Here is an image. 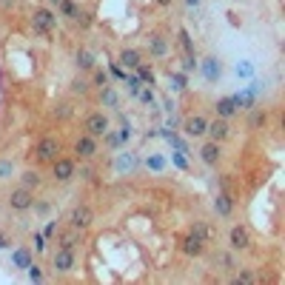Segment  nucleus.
I'll use <instances>...</instances> for the list:
<instances>
[{
    "mask_svg": "<svg viewBox=\"0 0 285 285\" xmlns=\"http://www.w3.org/2000/svg\"><path fill=\"white\" fill-rule=\"evenodd\" d=\"M32 29L40 32V35H52L57 29V12H52L49 6H37L32 12Z\"/></svg>",
    "mask_w": 285,
    "mask_h": 285,
    "instance_id": "1",
    "label": "nucleus"
},
{
    "mask_svg": "<svg viewBox=\"0 0 285 285\" xmlns=\"http://www.w3.org/2000/svg\"><path fill=\"white\" fill-rule=\"evenodd\" d=\"M60 152H63V146H60V140H57V137H40V140H37V146H35V157L40 163L57 160V157H60Z\"/></svg>",
    "mask_w": 285,
    "mask_h": 285,
    "instance_id": "2",
    "label": "nucleus"
},
{
    "mask_svg": "<svg viewBox=\"0 0 285 285\" xmlns=\"http://www.w3.org/2000/svg\"><path fill=\"white\" fill-rule=\"evenodd\" d=\"M6 203H9L12 211H29L32 203H35V191L26 188V186H18V188H12V191H9Z\"/></svg>",
    "mask_w": 285,
    "mask_h": 285,
    "instance_id": "3",
    "label": "nucleus"
},
{
    "mask_svg": "<svg viewBox=\"0 0 285 285\" xmlns=\"http://www.w3.org/2000/svg\"><path fill=\"white\" fill-rule=\"evenodd\" d=\"M108 125H111V120H108L106 111H91V114L86 117V120H83V131L100 140V137H103V134L108 131Z\"/></svg>",
    "mask_w": 285,
    "mask_h": 285,
    "instance_id": "4",
    "label": "nucleus"
},
{
    "mask_svg": "<svg viewBox=\"0 0 285 285\" xmlns=\"http://www.w3.org/2000/svg\"><path fill=\"white\" fill-rule=\"evenodd\" d=\"M74 174H77L74 160H69V157H57V160H52V177L57 180V183H69V180H74Z\"/></svg>",
    "mask_w": 285,
    "mask_h": 285,
    "instance_id": "5",
    "label": "nucleus"
},
{
    "mask_svg": "<svg viewBox=\"0 0 285 285\" xmlns=\"http://www.w3.org/2000/svg\"><path fill=\"white\" fill-rule=\"evenodd\" d=\"M228 245H231V251H248L251 248V231L242 223L231 225V231H228Z\"/></svg>",
    "mask_w": 285,
    "mask_h": 285,
    "instance_id": "6",
    "label": "nucleus"
},
{
    "mask_svg": "<svg viewBox=\"0 0 285 285\" xmlns=\"http://www.w3.org/2000/svg\"><path fill=\"white\" fill-rule=\"evenodd\" d=\"M52 265L57 274H69L71 268L77 265V257H74V251L71 248H57L54 251V257H52Z\"/></svg>",
    "mask_w": 285,
    "mask_h": 285,
    "instance_id": "7",
    "label": "nucleus"
},
{
    "mask_svg": "<svg viewBox=\"0 0 285 285\" xmlns=\"http://www.w3.org/2000/svg\"><path fill=\"white\" fill-rule=\"evenodd\" d=\"M205 134H208V140H214V143H228V140H231V125H228V120L217 117V120L208 123Z\"/></svg>",
    "mask_w": 285,
    "mask_h": 285,
    "instance_id": "8",
    "label": "nucleus"
},
{
    "mask_svg": "<svg viewBox=\"0 0 285 285\" xmlns=\"http://www.w3.org/2000/svg\"><path fill=\"white\" fill-rule=\"evenodd\" d=\"M180 251H183L186 257H203V254H205V242L200 240L197 234L188 231V234L180 237Z\"/></svg>",
    "mask_w": 285,
    "mask_h": 285,
    "instance_id": "9",
    "label": "nucleus"
},
{
    "mask_svg": "<svg viewBox=\"0 0 285 285\" xmlns=\"http://www.w3.org/2000/svg\"><path fill=\"white\" fill-rule=\"evenodd\" d=\"M69 223H71V228H74V231H86V228L94 223V211H91L89 205H77V208L71 211Z\"/></svg>",
    "mask_w": 285,
    "mask_h": 285,
    "instance_id": "10",
    "label": "nucleus"
},
{
    "mask_svg": "<svg viewBox=\"0 0 285 285\" xmlns=\"http://www.w3.org/2000/svg\"><path fill=\"white\" fill-rule=\"evenodd\" d=\"M74 154L83 157V160L97 157V137H91V134H80V137L74 140Z\"/></svg>",
    "mask_w": 285,
    "mask_h": 285,
    "instance_id": "11",
    "label": "nucleus"
},
{
    "mask_svg": "<svg viewBox=\"0 0 285 285\" xmlns=\"http://www.w3.org/2000/svg\"><path fill=\"white\" fill-rule=\"evenodd\" d=\"M200 160H203V166H208V169H214L217 163L223 160V143H203V149H200Z\"/></svg>",
    "mask_w": 285,
    "mask_h": 285,
    "instance_id": "12",
    "label": "nucleus"
},
{
    "mask_svg": "<svg viewBox=\"0 0 285 285\" xmlns=\"http://www.w3.org/2000/svg\"><path fill=\"white\" fill-rule=\"evenodd\" d=\"M140 63H143V54L137 49H131V46H123L120 54H117V66H123V69H137Z\"/></svg>",
    "mask_w": 285,
    "mask_h": 285,
    "instance_id": "13",
    "label": "nucleus"
},
{
    "mask_svg": "<svg viewBox=\"0 0 285 285\" xmlns=\"http://www.w3.org/2000/svg\"><path fill=\"white\" fill-rule=\"evenodd\" d=\"M205 128H208V120H205L203 114L188 117L186 123H183V131H186L188 137H205Z\"/></svg>",
    "mask_w": 285,
    "mask_h": 285,
    "instance_id": "14",
    "label": "nucleus"
},
{
    "mask_svg": "<svg viewBox=\"0 0 285 285\" xmlns=\"http://www.w3.org/2000/svg\"><path fill=\"white\" fill-rule=\"evenodd\" d=\"M188 231H191V234H197V237H200V240H203L205 245H208V242H214V240H217V228H214L211 223H205V220H194V223H191V228H188Z\"/></svg>",
    "mask_w": 285,
    "mask_h": 285,
    "instance_id": "15",
    "label": "nucleus"
},
{
    "mask_svg": "<svg viewBox=\"0 0 285 285\" xmlns=\"http://www.w3.org/2000/svg\"><path fill=\"white\" fill-rule=\"evenodd\" d=\"M74 66H77L80 71H91L94 66H97V57H94V52H91V49L80 46V49L74 52Z\"/></svg>",
    "mask_w": 285,
    "mask_h": 285,
    "instance_id": "16",
    "label": "nucleus"
},
{
    "mask_svg": "<svg viewBox=\"0 0 285 285\" xmlns=\"http://www.w3.org/2000/svg\"><path fill=\"white\" fill-rule=\"evenodd\" d=\"M214 211L217 217H231L234 214V197L228 191H220V194L214 197Z\"/></svg>",
    "mask_w": 285,
    "mask_h": 285,
    "instance_id": "17",
    "label": "nucleus"
},
{
    "mask_svg": "<svg viewBox=\"0 0 285 285\" xmlns=\"http://www.w3.org/2000/svg\"><path fill=\"white\" fill-rule=\"evenodd\" d=\"M237 111H240V97H223V100H217V117L228 120V117H234Z\"/></svg>",
    "mask_w": 285,
    "mask_h": 285,
    "instance_id": "18",
    "label": "nucleus"
},
{
    "mask_svg": "<svg viewBox=\"0 0 285 285\" xmlns=\"http://www.w3.org/2000/svg\"><path fill=\"white\" fill-rule=\"evenodd\" d=\"M203 74L205 80H220V74H223V63H220V57H205L203 60Z\"/></svg>",
    "mask_w": 285,
    "mask_h": 285,
    "instance_id": "19",
    "label": "nucleus"
},
{
    "mask_svg": "<svg viewBox=\"0 0 285 285\" xmlns=\"http://www.w3.org/2000/svg\"><path fill=\"white\" fill-rule=\"evenodd\" d=\"M149 54H152V57H166V54H169V43H166V37L157 35V32L149 35Z\"/></svg>",
    "mask_w": 285,
    "mask_h": 285,
    "instance_id": "20",
    "label": "nucleus"
},
{
    "mask_svg": "<svg viewBox=\"0 0 285 285\" xmlns=\"http://www.w3.org/2000/svg\"><path fill=\"white\" fill-rule=\"evenodd\" d=\"M80 3H74V0H60V6H57V15L66 20H77L80 18Z\"/></svg>",
    "mask_w": 285,
    "mask_h": 285,
    "instance_id": "21",
    "label": "nucleus"
},
{
    "mask_svg": "<svg viewBox=\"0 0 285 285\" xmlns=\"http://www.w3.org/2000/svg\"><path fill=\"white\" fill-rule=\"evenodd\" d=\"M137 77H140L143 83H149V86H154V83H157V74H154V69L152 66H146V63H140V66H137Z\"/></svg>",
    "mask_w": 285,
    "mask_h": 285,
    "instance_id": "22",
    "label": "nucleus"
},
{
    "mask_svg": "<svg viewBox=\"0 0 285 285\" xmlns=\"http://www.w3.org/2000/svg\"><path fill=\"white\" fill-rule=\"evenodd\" d=\"M40 183H43V177H40L37 171H23V174H20V186H26V188H37Z\"/></svg>",
    "mask_w": 285,
    "mask_h": 285,
    "instance_id": "23",
    "label": "nucleus"
},
{
    "mask_svg": "<svg viewBox=\"0 0 285 285\" xmlns=\"http://www.w3.org/2000/svg\"><path fill=\"white\" fill-rule=\"evenodd\" d=\"M234 282H242V285H251V282H257V276L251 274L248 268H240V271H237V276H234Z\"/></svg>",
    "mask_w": 285,
    "mask_h": 285,
    "instance_id": "24",
    "label": "nucleus"
},
{
    "mask_svg": "<svg viewBox=\"0 0 285 285\" xmlns=\"http://www.w3.org/2000/svg\"><path fill=\"white\" fill-rule=\"evenodd\" d=\"M265 120H268V114H265V111H262V108H257V111L251 114L248 125H251V128H259V125H265Z\"/></svg>",
    "mask_w": 285,
    "mask_h": 285,
    "instance_id": "25",
    "label": "nucleus"
},
{
    "mask_svg": "<svg viewBox=\"0 0 285 285\" xmlns=\"http://www.w3.org/2000/svg\"><path fill=\"white\" fill-rule=\"evenodd\" d=\"M57 245H60V248H71V251H74V245H77V234H74V231L63 234L60 240H57Z\"/></svg>",
    "mask_w": 285,
    "mask_h": 285,
    "instance_id": "26",
    "label": "nucleus"
},
{
    "mask_svg": "<svg viewBox=\"0 0 285 285\" xmlns=\"http://www.w3.org/2000/svg\"><path fill=\"white\" fill-rule=\"evenodd\" d=\"M125 86H128V94H134V97H137V94H140V89H143V80L134 74V77H125Z\"/></svg>",
    "mask_w": 285,
    "mask_h": 285,
    "instance_id": "27",
    "label": "nucleus"
},
{
    "mask_svg": "<svg viewBox=\"0 0 285 285\" xmlns=\"http://www.w3.org/2000/svg\"><path fill=\"white\" fill-rule=\"evenodd\" d=\"M91 74H94V86H108V74L103 69H97V66H94V69H91Z\"/></svg>",
    "mask_w": 285,
    "mask_h": 285,
    "instance_id": "28",
    "label": "nucleus"
},
{
    "mask_svg": "<svg viewBox=\"0 0 285 285\" xmlns=\"http://www.w3.org/2000/svg\"><path fill=\"white\" fill-rule=\"evenodd\" d=\"M180 40H183V49H186L188 54H194V46H191V37H188L186 29H180Z\"/></svg>",
    "mask_w": 285,
    "mask_h": 285,
    "instance_id": "29",
    "label": "nucleus"
},
{
    "mask_svg": "<svg viewBox=\"0 0 285 285\" xmlns=\"http://www.w3.org/2000/svg\"><path fill=\"white\" fill-rule=\"evenodd\" d=\"M137 97H140L146 106H152V103H154V91H152V86H149V89H140V94H137Z\"/></svg>",
    "mask_w": 285,
    "mask_h": 285,
    "instance_id": "30",
    "label": "nucleus"
},
{
    "mask_svg": "<svg viewBox=\"0 0 285 285\" xmlns=\"http://www.w3.org/2000/svg\"><path fill=\"white\" fill-rule=\"evenodd\" d=\"M103 100H106L108 106H117V94L108 89V86H103Z\"/></svg>",
    "mask_w": 285,
    "mask_h": 285,
    "instance_id": "31",
    "label": "nucleus"
},
{
    "mask_svg": "<svg viewBox=\"0 0 285 285\" xmlns=\"http://www.w3.org/2000/svg\"><path fill=\"white\" fill-rule=\"evenodd\" d=\"M71 91H74V94H86V91H89V83L74 80V83H71Z\"/></svg>",
    "mask_w": 285,
    "mask_h": 285,
    "instance_id": "32",
    "label": "nucleus"
},
{
    "mask_svg": "<svg viewBox=\"0 0 285 285\" xmlns=\"http://www.w3.org/2000/svg\"><path fill=\"white\" fill-rule=\"evenodd\" d=\"M15 259H18L20 268H29V265H32V262H29V254H26V251H18V254H15Z\"/></svg>",
    "mask_w": 285,
    "mask_h": 285,
    "instance_id": "33",
    "label": "nucleus"
},
{
    "mask_svg": "<svg viewBox=\"0 0 285 285\" xmlns=\"http://www.w3.org/2000/svg\"><path fill=\"white\" fill-rule=\"evenodd\" d=\"M32 208H35L37 214H49V211H52V205H49V203H37V200L32 203Z\"/></svg>",
    "mask_w": 285,
    "mask_h": 285,
    "instance_id": "34",
    "label": "nucleus"
},
{
    "mask_svg": "<svg viewBox=\"0 0 285 285\" xmlns=\"http://www.w3.org/2000/svg\"><path fill=\"white\" fill-rule=\"evenodd\" d=\"M29 279H35V282L43 279V274H40V268H37V265H29Z\"/></svg>",
    "mask_w": 285,
    "mask_h": 285,
    "instance_id": "35",
    "label": "nucleus"
},
{
    "mask_svg": "<svg viewBox=\"0 0 285 285\" xmlns=\"http://www.w3.org/2000/svg\"><path fill=\"white\" fill-rule=\"evenodd\" d=\"M174 89H177V91L186 89V77H183V74H174Z\"/></svg>",
    "mask_w": 285,
    "mask_h": 285,
    "instance_id": "36",
    "label": "nucleus"
},
{
    "mask_svg": "<svg viewBox=\"0 0 285 285\" xmlns=\"http://www.w3.org/2000/svg\"><path fill=\"white\" fill-rule=\"evenodd\" d=\"M194 66H197V57H194V54H188V57H186V63H183V69H186V71H191Z\"/></svg>",
    "mask_w": 285,
    "mask_h": 285,
    "instance_id": "37",
    "label": "nucleus"
},
{
    "mask_svg": "<svg viewBox=\"0 0 285 285\" xmlns=\"http://www.w3.org/2000/svg\"><path fill=\"white\" fill-rule=\"evenodd\" d=\"M217 259H220V262H223L225 268H234V259L228 257V254H220V257H217Z\"/></svg>",
    "mask_w": 285,
    "mask_h": 285,
    "instance_id": "38",
    "label": "nucleus"
},
{
    "mask_svg": "<svg viewBox=\"0 0 285 285\" xmlns=\"http://www.w3.org/2000/svg\"><path fill=\"white\" fill-rule=\"evenodd\" d=\"M9 171H12V166H9V163H0V180L6 177V174H9Z\"/></svg>",
    "mask_w": 285,
    "mask_h": 285,
    "instance_id": "39",
    "label": "nucleus"
},
{
    "mask_svg": "<svg viewBox=\"0 0 285 285\" xmlns=\"http://www.w3.org/2000/svg\"><path fill=\"white\" fill-rule=\"evenodd\" d=\"M111 74H114V77H125V74H123V69H120V66H111Z\"/></svg>",
    "mask_w": 285,
    "mask_h": 285,
    "instance_id": "40",
    "label": "nucleus"
},
{
    "mask_svg": "<svg viewBox=\"0 0 285 285\" xmlns=\"http://www.w3.org/2000/svg\"><path fill=\"white\" fill-rule=\"evenodd\" d=\"M15 6V0H0V9H12Z\"/></svg>",
    "mask_w": 285,
    "mask_h": 285,
    "instance_id": "41",
    "label": "nucleus"
},
{
    "mask_svg": "<svg viewBox=\"0 0 285 285\" xmlns=\"http://www.w3.org/2000/svg\"><path fill=\"white\" fill-rule=\"evenodd\" d=\"M203 0H186V6H200Z\"/></svg>",
    "mask_w": 285,
    "mask_h": 285,
    "instance_id": "42",
    "label": "nucleus"
},
{
    "mask_svg": "<svg viewBox=\"0 0 285 285\" xmlns=\"http://www.w3.org/2000/svg\"><path fill=\"white\" fill-rule=\"evenodd\" d=\"M157 6H171V0H157Z\"/></svg>",
    "mask_w": 285,
    "mask_h": 285,
    "instance_id": "43",
    "label": "nucleus"
},
{
    "mask_svg": "<svg viewBox=\"0 0 285 285\" xmlns=\"http://www.w3.org/2000/svg\"><path fill=\"white\" fill-rule=\"evenodd\" d=\"M0 248H6V237L3 234H0Z\"/></svg>",
    "mask_w": 285,
    "mask_h": 285,
    "instance_id": "44",
    "label": "nucleus"
},
{
    "mask_svg": "<svg viewBox=\"0 0 285 285\" xmlns=\"http://www.w3.org/2000/svg\"><path fill=\"white\" fill-rule=\"evenodd\" d=\"M49 3H52V6H60V0H49Z\"/></svg>",
    "mask_w": 285,
    "mask_h": 285,
    "instance_id": "45",
    "label": "nucleus"
}]
</instances>
